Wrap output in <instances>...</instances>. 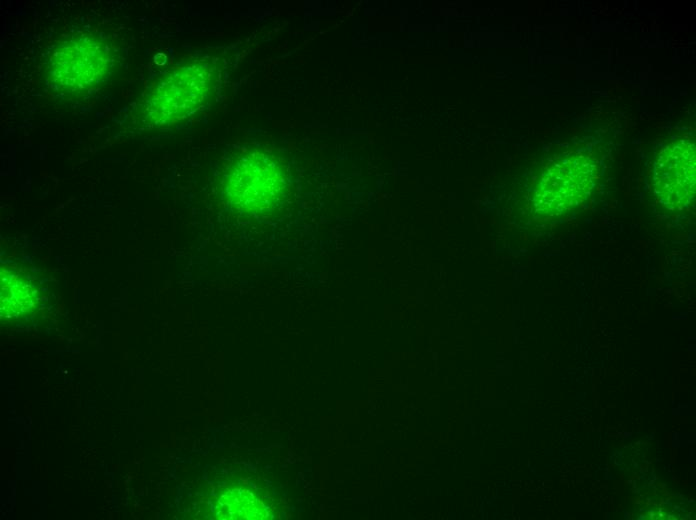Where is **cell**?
Here are the masks:
<instances>
[{"instance_id":"obj_1","label":"cell","mask_w":696,"mask_h":520,"mask_svg":"<svg viewBox=\"0 0 696 520\" xmlns=\"http://www.w3.org/2000/svg\"><path fill=\"white\" fill-rule=\"evenodd\" d=\"M225 192L228 202L238 212L248 216L269 215L286 201V166L270 152L246 151L230 165L225 177Z\"/></svg>"},{"instance_id":"obj_2","label":"cell","mask_w":696,"mask_h":520,"mask_svg":"<svg viewBox=\"0 0 696 520\" xmlns=\"http://www.w3.org/2000/svg\"><path fill=\"white\" fill-rule=\"evenodd\" d=\"M115 63L116 54L105 39L92 33H77L53 49L47 77L62 93L88 92L108 80Z\"/></svg>"},{"instance_id":"obj_3","label":"cell","mask_w":696,"mask_h":520,"mask_svg":"<svg viewBox=\"0 0 696 520\" xmlns=\"http://www.w3.org/2000/svg\"><path fill=\"white\" fill-rule=\"evenodd\" d=\"M214 78V69L207 62L170 71L156 83L146 100L148 122L165 125L192 113L207 99Z\"/></svg>"},{"instance_id":"obj_4","label":"cell","mask_w":696,"mask_h":520,"mask_svg":"<svg viewBox=\"0 0 696 520\" xmlns=\"http://www.w3.org/2000/svg\"><path fill=\"white\" fill-rule=\"evenodd\" d=\"M594 179L595 164L588 157L570 154L558 158L543 172L535 205L552 215L573 209L589 194Z\"/></svg>"},{"instance_id":"obj_5","label":"cell","mask_w":696,"mask_h":520,"mask_svg":"<svg viewBox=\"0 0 696 520\" xmlns=\"http://www.w3.org/2000/svg\"><path fill=\"white\" fill-rule=\"evenodd\" d=\"M695 164V147L689 141L672 142L659 153L654 187L659 200L668 208H682L694 197Z\"/></svg>"}]
</instances>
